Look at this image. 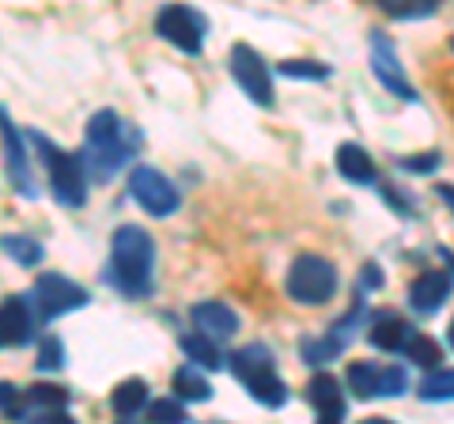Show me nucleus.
I'll return each instance as SVG.
<instances>
[{
    "instance_id": "1",
    "label": "nucleus",
    "mask_w": 454,
    "mask_h": 424,
    "mask_svg": "<svg viewBox=\"0 0 454 424\" xmlns=\"http://www.w3.org/2000/svg\"><path fill=\"white\" fill-rule=\"evenodd\" d=\"M137 145H140V133L125 130L114 110H95L88 118V130H83L80 163L91 182H110L137 155Z\"/></svg>"
},
{
    "instance_id": "2",
    "label": "nucleus",
    "mask_w": 454,
    "mask_h": 424,
    "mask_svg": "<svg viewBox=\"0 0 454 424\" xmlns=\"http://www.w3.org/2000/svg\"><path fill=\"white\" fill-rule=\"evenodd\" d=\"M106 280L129 300H145L155 280V239L137 228V224H121L110 239V265Z\"/></svg>"
},
{
    "instance_id": "3",
    "label": "nucleus",
    "mask_w": 454,
    "mask_h": 424,
    "mask_svg": "<svg viewBox=\"0 0 454 424\" xmlns=\"http://www.w3.org/2000/svg\"><path fill=\"white\" fill-rule=\"evenodd\" d=\"M35 140V148H38V160L42 167H46V178H50V193L57 197V205H65V208H83L88 205V171H83V163H80V152H61L53 145V140L46 133H31Z\"/></svg>"
},
{
    "instance_id": "4",
    "label": "nucleus",
    "mask_w": 454,
    "mask_h": 424,
    "mask_svg": "<svg viewBox=\"0 0 454 424\" xmlns=\"http://www.w3.org/2000/svg\"><path fill=\"white\" fill-rule=\"evenodd\" d=\"M288 300L300 303V307H322L337 295V265L322 254H300L292 265H288Z\"/></svg>"
},
{
    "instance_id": "5",
    "label": "nucleus",
    "mask_w": 454,
    "mask_h": 424,
    "mask_svg": "<svg viewBox=\"0 0 454 424\" xmlns=\"http://www.w3.org/2000/svg\"><path fill=\"white\" fill-rule=\"evenodd\" d=\"M155 35L167 38L175 50H182L186 58H197L205 50L208 20L190 4H163L155 12Z\"/></svg>"
},
{
    "instance_id": "6",
    "label": "nucleus",
    "mask_w": 454,
    "mask_h": 424,
    "mask_svg": "<svg viewBox=\"0 0 454 424\" xmlns=\"http://www.w3.org/2000/svg\"><path fill=\"white\" fill-rule=\"evenodd\" d=\"M31 300H35V310H38V322H53L68 315V310L76 307H88V288L76 285V280H68L61 273H42L31 288Z\"/></svg>"
},
{
    "instance_id": "7",
    "label": "nucleus",
    "mask_w": 454,
    "mask_h": 424,
    "mask_svg": "<svg viewBox=\"0 0 454 424\" xmlns=\"http://www.w3.org/2000/svg\"><path fill=\"white\" fill-rule=\"evenodd\" d=\"M129 197L148 216H175L182 205L178 186L155 167H129Z\"/></svg>"
},
{
    "instance_id": "8",
    "label": "nucleus",
    "mask_w": 454,
    "mask_h": 424,
    "mask_svg": "<svg viewBox=\"0 0 454 424\" xmlns=\"http://www.w3.org/2000/svg\"><path fill=\"white\" fill-rule=\"evenodd\" d=\"M227 68H231L235 83L243 88V95L250 98V103H258V106H273V103H277L273 73H269V65L262 61V53H258V50H250L247 42H239V46H231Z\"/></svg>"
},
{
    "instance_id": "9",
    "label": "nucleus",
    "mask_w": 454,
    "mask_h": 424,
    "mask_svg": "<svg viewBox=\"0 0 454 424\" xmlns=\"http://www.w3.org/2000/svg\"><path fill=\"white\" fill-rule=\"evenodd\" d=\"M12 420L23 424H38V420H53V424H68V390L65 387H27L20 394L16 405H8Z\"/></svg>"
},
{
    "instance_id": "10",
    "label": "nucleus",
    "mask_w": 454,
    "mask_h": 424,
    "mask_svg": "<svg viewBox=\"0 0 454 424\" xmlns=\"http://www.w3.org/2000/svg\"><path fill=\"white\" fill-rule=\"evenodd\" d=\"M372 73L379 76L382 88H387L390 95H397V98H405V103H417L420 98L417 88L409 83L405 68H402V61H397V53H394L387 35H372Z\"/></svg>"
},
{
    "instance_id": "11",
    "label": "nucleus",
    "mask_w": 454,
    "mask_h": 424,
    "mask_svg": "<svg viewBox=\"0 0 454 424\" xmlns=\"http://www.w3.org/2000/svg\"><path fill=\"white\" fill-rule=\"evenodd\" d=\"M35 326H38V310L31 295H12L0 303V345L23 349L35 342Z\"/></svg>"
},
{
    "instance_id": "12",
    "label": "nucleus",
    "mask_w": 454,
    "mask_h": 424,
    "mask_svg": "<svg viewBox=\"0 0 454 424\" xmlns=\"http://www.w3.org/2000/svg\"><path fill=\"white\" fill-rule=\"evenodd\" d=\"M0 140H4V163H8V178L23 197H38V186L27 167V148H23V133L12 125V118L0 110Z\"/></svg>"
},
{
    "instance_id": "13",
    "label": "nucleus",
    "mask_w": 454,
    "mask_h": 424,
    "mask_svg": "<svg viewBox=\"0 0 454 424\" xmlns=\"http://www.w3.org/2000/svg\"><path fill=\"white\" fill-rule=\"evenodd\" d=\"M190 322H193V330L208 334L212 342H231V337L239 334V315L227 303H220V300L193 303L190 307Z\"/></svg>"
},
{
    "instance_id": "14",
    "label": "nucleus",
    "mask_w": 454,
    "mask_h": 424,
    "mask_svg": "<svg viewBox=\"0 0 454 424\" xmlns=\"http://www.w3.org/2000/svg\"><path fill=\"white\" fill-rule=\"evenodd\" d=\"M450 277L447 270H424L413 285H409V307L417 310V315H435L439 307L450 300Z\"/></svg>"
},
{
    "instance_id": "15",
    "label": "nucleus",
    "mask_w": 454,
    "mask_h": 424,
    "mask_svg": "<svg viewBox=\"0 0 454 424\" xmlns=\"http://www.w3.org/2000/svg\"><path fill=\"white\" fill-rule=\"evenodd\" d=\"M227 367H231V375L239 379V383L250 387V383H258V379L273 375L277 372V360H273V349L262 345V342H254V345L235 349L231 357H227Z\"/></svg>"
},
{
    "instance_id": "16",
    "label": "nucleus",
    "mask_w": 454,
    "mask_h": 424,
    "mask_svg": "<svg viewBox=\"0 0 454 424\" xmlns=\"http://www.w3.org/2000/svg\"><path fill=\"white\" fill-rule=\"evenodd\" d=\"M307 398H310V405H315L318 420H325V424H337L340 417H345V409H348L345 390H340L337 379L325 375V372H318V375L307 383Z\"/></svg>"
},
{
    "instance_id": "17",
    "label": "nucleus",
    "mask_w": 454,
    "mask_h": 424,
    "mask_svg": "<svg viewBox=\"0 0 454 424\" xmlns=\"http://www.w3.org/2000/svg\"><path fill=\"white\" fill-rule=\"evenodd\" d=\"M417 330L409 326V322L402 315H394V310H387V315H375L372 318V330H367V342H372L379 352H402L405 342L413 337Z\"/></svg>"
},
{
    "instance_id": "18",
    "label": "nucleus",
    "mask_w": 454,
    "mask_h": 424,
    "mask_svg": "<svg viewBox=\"0 0 454 424\" xmlns=\"http://www.w3.org/2000/svg\"><path fill=\"white\" fill-rule=\"evenodd\" d=\"M148 383L145 379H125L110 394V413L118 420H137L140 413H148Z\"/></svg>"
},
{
    "instance_id": "19",
    "label": "nucleus",
    "mask_w": 454,
    "mask_h": 424,
    "mask_svg": "<svg viewBox=\"0 0 454 424\" xmlns=\"http://www.w3.org/2000/svg\"><path fill=\"white\" fill-rule=\"evenodd\" d=\"M337 171L348 182H356V186H372L375 182V160L360 145H340L337 148Z\"/></svg>"
},
{
    "instance_id": "20",
    "label": "nucleus",
    "mask_w": 454,
    "mask_h": 424,
    "mask_svg": "<svg viewBox=\"0 0 454 424\" xmlns=\"http://www.w3.org/2000/svg\"><path fill=\"white\" fill-rule=\"evenodd\" d=\"M182 352L197 364V367H208V372H216V367H223V352H220V342H212L208 334H201V330H193V334H186L182 337Z\"/></svg>"
},
{
    "instance_id": "21",
    "label": "nucleus",
    "mask_w": 454,
    "mask_h": 424,
    "mask_svg": "<svg viewBox=\"0 0 454 424\" xmlns=\"http://www.w3.org/2000/svg\"><path fill=\"white\" fill-rule=\"evenodd\" d=\"M170 387H175V394H178L182 402H208L212 398V383H208L201 372H197L193 360L178 367L175 379H170Z\"/></svg>"
},
{
    "instance_id": "22",
    "label": "nucleus",
    "mask_w": 454,
    "mask_h": 424,
    "mask_svg": "<svg viewBox=\"0 0 454 424\" xmlns=\"http://www.w3.org/2000/svg\"><path fill=\"white\" fill-rule=\"evenodd\" d=\"M379 372H382V367H379V364H367V360L348 364L345 387L352 390V398H360V402H372L375 394H379Z\"/></svg>"
},
{
    "instance_id": "23",
    "label": "nucleus",
    "mask_w": 454,
    "mask_h": 424,
    "mask_svg": "<svg viewBox=\"0 0 454 424\" xmlns=\"http://www.w3.org/2000/svg\"><path fill=\"white\" fill-rule=\"evenodd\" d=\"M375 4L390 20H428L439 12V0H375Z\"/></svg>"
},
{
    "instance_id": "24",
    "label": "nucleus",
    "mask_w": 454,
    "mask_h": 424,
    "mask_svg": "<svg viewBox=\"0 0 454 424\" xmlns=\"http://www.w3.org/2000/svg\"><path fill=\"white\" fill-rule=\"evenodd\" d=\"M345 349H348V345H340L333 334H325V337H303L300 357H303V364H310V367H322V364L337 360Z\"/></svg>"
},
{
    "instance_id": "25",
    "label": "nucleus",
    "mask_w": 454,
    "mask_h": 424,
    "mask_svg": "<svg viewBox=\"0 0 454 424\" xmlns=\"http://www.w3.org/2000/svg\"><path fill=\"white\" fill-rule=\"evenodd\" d=\"M402 352H405L409 364L428 367V372H432V367H439V360H443V349H439V342H435V337H428V334H413Z\"/></svg>"
},
{
    "instance_id": "26",
    "label": "nucleus",
    "mask_w": 454,
    "mask_h": 424,
    "mask_svg": "<svg viewBox=\"0 0 454 424\" xmlns=\"http://www.w3.org/2000/svg\"><path fill=\"white\" fill-rule=\"evenodd\" d=\"M247 390H250V398L258 402V405H265V409H280L284 402H288V383H284L277 372L258 379V383H250Z\"/></svg>"
},
{
    "instance_id": "27",
    "label": "nucleus",
    "mask_w": 454,
    "mask_h": 424,
    "mask_svg": "<svg viewBox=\"0 0 454 424\" xmlns=\"http://www.w3.org/2000/svg\"><path fill=\"white\" fill-rule=\"evenodd\" d=\"M0 250H4L12 262L27 265V270H35V265H42V247H38V239H27V235H4V239H0Z\"/></svg>"
},
{
    "instance_id": "28",
    "label": "nucleus",
    "mask_w": 454,
    "mask_h": 424,
    "mask_svg": "<svg viewBox=\"0 0 454 424\" xmlns=\"http://www.w3.org/2000/svg\"><path fill=\"white\" fill-rule=\"evenodd\" d=\"M424 402H454V372L450 367H432L420 383Z\"/></svg>"
},
{
    "instance_id": "29",
    "label": "nucleus",
    "mask_w": 454,
    "mask_h": 424,
    "mask_svg": "<svg viewBox=\"0 0 454 424\" xmlns=\"http://www.w3.org/2000/svg\"><path fill=\"white\" fill-rule=\"evenodd\" d=\"M148 420L152 424H182L186 420V405L175 394V398H160V402H148Z\"/></svg>"
},
{
    "instance_id": "30",
    "label": "nucleus",
    "mask_w": 454,
    "mask_h": 424,
    "mask_svg": "<svg viewBox=\"0 0 454 424\" xmlns=\"http://www.w3.org/2000/svg\"><path fill=\"white\" fill-rule=\"evenodd\" d=\"M65 367V345H61V337H46L38 349V372H61Z\"/></svg>"
},
{
    "instance_id": "31",
    "label": "nucleus",
    "mask_w": 454,
    "mask_h": 424,
    "mask_svg": "<svg viewBox=\"0 0 454 424\" xmlns=\"http://www.w3.org/2000/svg\"><path fill=\"white\" fill-rule=\"evenodd\" d=\"M277 73L288 76V80H325L330 76V68L318 65V61H284Z\"/></svg>"
},
{
    "instance_id": "32",
    "label": "nucleus",
    "mask_w": 454,
    "mask_h": 424,
    "mask_svg": "<svg viewBox=\"0 0 454 424\" xmlns=\"http://www.w3.org/2000/svg\"><path fill=\"white\" fill-rule=\"evenodd\" d=\"M409 387V379L402 367H382L379 372V394H387V398H397V394H405Z\"/></svg>"
},
{
    "instance_id": "33",
    "label": "nucleus",
    "mask_w": 454,
    "mask_h": 424,
    "mask_svg": "<svg viewBox=\"0 0 454 424\" xmlns=\"http://www.w3.org/2000/svg\"><path fill=\"white\" fill-rule=\"evenodd\" d=\"M402 171H417V175H428L439 167V152H428V155H405V160H397Z\"/></svg>"
},
{
    "instance_id": "34",
    "label": "nucleus",
    "mask_w": 454,
    "mask_h": 424,
    "mask_svg": "<svg viewBox=\"0 0 454 424\" xmlns=\"http://www.w3.org/2000/svg\"><path fill=\"white\" fill-rule=\"evenodd\" d=\"M20 387L16 383H4V379H0V409H4V413H8V405H16L20 402Z\"/></svg>"
},
{
    "instance_id": "35",
    "label": "nucleus",
    "mask_w": 454,
    "mask_h": 424,
    "mask_svg": "<svg viewBox=\"0 0 454 424\" xmlns=\"http://www.w3.org/2000/svg\"><path fill=\"white\" fill-rule=\"evenodd\" d=\"M360 280H364V288H367V292H375V288H382V273H379V265H364V273H360Z\"/></svg>"
},
{
    "instance_id": "36",
    "label": "nucleus",
    "mask_w": 454,
    "mask_h": 424,
    "mask_svg": "<svg viewBox=\"0 0 454 424\" xmlns=\"http://www.w3.org/2000/svg\"><path fill=\"white\" fill-rule=\"evenodd\" d=\"M435 193L443 197V201L450 205V212H454V186H435Z\"/></svg>"
},
{
    "instance_id": "37",
    "label": "nucleus",
    "mask_w": 454,
    "mask_h": 424,
    "mask_svg": "<svg viewBox=\"0 0 454 424\" xmlns=\"http://www.w3.org/2000/svg\"><path fill=\"white\" fill-rule=\"evenodd\" d=\"M450 345H454V322H450Z\"/></svg>"
},
{
    "instance_id": "38",
    "label": "nucleus",
    "mask_w": 454,
    "mask_h": 424,
    "mask_svg": "<svg viewBox=\"0 0 454 424\" xmlns=\"http://www.w3.org/2000/svg\"><path fill=\"white\" fill-rule=\"evenodd\" d=\"M450 50H454V38H450Z\"/></svg>"
}]
</instances>
